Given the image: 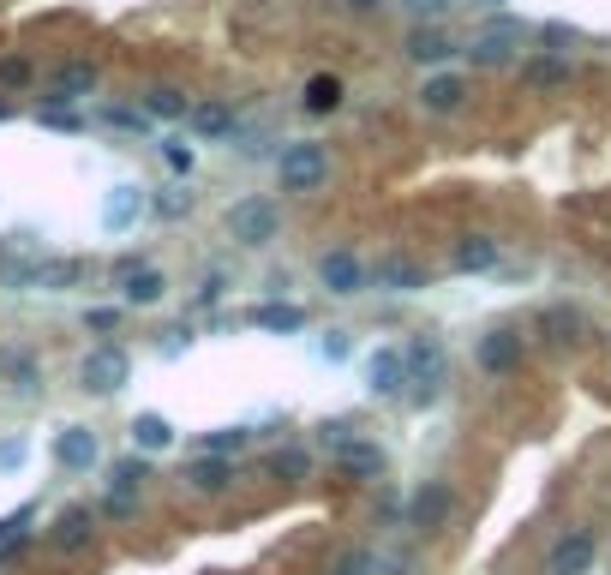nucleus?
<instances>
[{
    "label": "nucleus",
    "instance_id": "nucleus-1",
    "mask_svg": "<svg viewBox=\"0 0 611 575\" xmlns=\"http://www.w3.org/2000/svg\"><path fill=\"white\" fill-rule=\"evenodd\" d=\"M276 180H282V192H318V186L330 180V150L312 144V138L288 144V150L276 156Z\"/></svg>",
    "mask_w": 611,
    "mask_h": 575
},
{
    "label": "nucleus",
    "instance_id": "nucleus-2",
    "mask_svg": "<svg viewBox=\"0 0 611 575\" xmlns=\"http://www.w3.org/2000/svg\"><path fill=\"white\" fill-rule=\"evenodd\" d=\"M276 228H282V210L270 204V198H240V204H228V234H234V246H270L276 240Z\"/></svg>",
    "mask_w": 611,
    "mask_h": 575
},
{
    "label": "nucleus",
    "instance_id": "nucleus-3",
    "mask_svg": "<svg viewBox=\"0 0 611 575\" xmlns=\"http://www.w3.org/2000/svg\"><path fill=\"white\" fill-rule=\"evenodd\" d=\"M522 42H528V24H522V18H504V12H498V18H486V24L474 30L468 54H474V66H504V60H510V54H516Z\"/></svg>",
    "mask_w": 611,
    "mask_h": 575
},
{
    "label": "nucleus",
    "instance_id": "nucleus-4",
    "mask_svg": "<svg viewBox=\"0 0 611 575\" xmlns=\"http://www.w3.org/2000/svg\"><path fill=\"white\" fill-rule=\"evenodd\" d=\"M126 378H132V360H126V348H114V342L90 348L84 366H78V384H84L90 396H114V390H126Z\"/></svg>",
    "mask_w": 611,
    "mask_h": 575
},
{
    "label": "nucleus",
    "instance_id": "nucleus-5",
    "mask_svg": "<svg viewBox=\"0 0 611 575\" xmlns=\"http://www.w3.org/2000/svg\"><path fill=\"white\" fill-rule=\"evenodd\" d=\"M408 372H414V402L426 408V402H438V390H444V372H450V360H444V342L438 336H414V348H408Z\"/></svg>",
    "mask_w": 611,
    "mask_h": 575
},
{
    "label": "nucleus",
    "instance_id": "nucleus-6",
    "mask_svg": "<svg viewBox=\"0 0 611 575\" xmlns=\"http://www.w3.org/2000/svg\"><path fill=\"white\" fill-rule=\"evenodd\" d=\"M408 384H414V372H408V348H378V354L366 360V390H372L378 402H396Z\"/></svg>",
    "mask_w": 611,
    "mask_h": 575
},
{
    "label": "nucleus",
    "instance_id": "nucleus-7",
    "mask_svg": "<svg viewBox=\"0 0 611 575\" xmlns=\"http://www.w3.org/2000/svg\"><path fill=\"white\" fill-rule=\"evenodd\" d=\"M54 462H60L66 474H90V468L102 462L96 432H90V426H60V438H54Z\"/></svg>",
    "mask_w": 611,
    "mask_h": 575
},
{
    "label": "nucleus",
    "instance_id": "nucleus-8",
    "mask_svg": "<svg viewBox=\"0 0 611 575\" xmlns=\"http://www.w3.org/2000/svg\"><path fill=\"white\" fill-rule=\"evenodd\" d=\"M594 552H600V540H594L588 528H570V534L552 546L546 575H588V570H594Z\"/></svg>",
    "mask_w": 611,
    "mask_h": 575
},
{
    "label": "nucleus",
    "instance_id": "nucleus-9",
    "mask_svg": "<svg viewBox=\"0 0 611 575\" xmlns=\"http://www.w3.org/2000/svg\"><path fill=\"white\" fill-rule=\"evenodd\" d=\"M144 186H132V180H120V186H108V198H102V228L108 234H126V228H138V216H144Z\"/></svg>",
    "mask_w": 611,
    "mask_h": 575
},
{
    "label": "nucleus",
    "instance_id": "nucleus-10",
    "mask_svg": "<svg viewBox=\"0 0 611 575\" xmlns=\"http://www.w3.org/2000/svg\"><path fill=\"white\" fill-rule=\"evenodd\" d=\"M366 276H372V270H366L354 252H342V246L318 258V282H324L330 294H360V288H366Z\"/></svg>",
    "mask_w": 611,
    "mask_h": 575
},
{
    "label": "nucleus",
    "instance_id": "nucleus-11",
    "mask_svg": "<svg viewBox=\"0 0 611 575\" xmlns=\"http://www.w3.org/2000/svg\"><path fill=\"white\" fill-rule=\"evenodd\" d=\"M372 282H378L384 294H420V288H426V270H420L414 258H402V252H384V258L372 264Z\"/></svg>",
    "mask_w": 611,
    "mask_h": 575
},
{
    "label": "nucleus",
    "instance_id": "nucleus-12",
    "mask_svg": "<svg viewBox=\"0 0 611 575\" xmlns=\"http://www.w3.org/2000/svg\"><path fill=\"white\" fill-rule=\"evenodd\" d=\"M162 294H168V276H162V270L132 264V258L120 264V300H126V306H156Z\"/></svg>",
    "mask_w": 611,
    "mask_h": 575
},
{
    "label": "nucleus",
    "instance_id": "nucleus-13",
    "mask_svg": "<svg viewBox=\"0 0 611 575\" xmlns=\"http://www.w3.org/2000/svg\"><path fill=\"white\" fill-rule=\"evenodd\" d=\"M468 102V78L462 72H432L426 84H420V108L426 114H456Z\"/></svg>",
    "mask_w": 611,
    "mask_h": 575
},
{
    "label": "nucleus",
    "instance_id": "nucleus-14",
    "mask_svg": "<svg viewBox=\"0 0 611 575\" xmlns=\"http://www.w3.org/2000/svg\"><path fill=\"white\" fill-rule=\"evenodd\" d=\"M474 354H480V366H486V372H498V378H504V372H516V366H522V330H486Z\"/></svg>",
    "mask_w": 611,
    "mask_h": 575
},
{
    "label": "nucleus",
    "instance_id": "nucleus-15",
    "mask_svg": "<svg viewBox=\"0 0 611 575\" xmlns=\"http://www.w3.org/2000/svg\"><path fill=\"white\" fill-rule=\"evenodd\" d=\"M252 330H270V336H300V330H306V306L264 300V306H252Z\"/></svg>",
    "mask_w": 611,
    "mask_h": 575
},
{
    "label": "nucleus",
    "instance_id": "nucleus-16",
    "mask_svg": "<svg viewBox=\"0 0 611 575\" xmlns=\"http://www.w3.org/2000/svg\"><path fill=\"white\" fill-rule=\"evenodd\" d=\"M186 486L204 492V498H216V492L234 486V462L228 456H198V462H186Z\"/></svg>",
    "mask_w": 611,
    "mask_h": 575
},
{
    "label": "nucleus",
    "instance_id": "nucleus-17",
    "mask_svg": "<svg viewBox=\"0 0 611 575\" xmlns=\"http://www.w3.org/2000/svg\"><path fill=\"white\" fill-rule=\"evenodd\" d=\"M402 48H408V60H420V66H438V60H450V54H456V42H450L438 24H414Z\"/></svg>",
    "mask_w": 611,
    "mask_h": 575
},
{
    "label": "nucleus",
    "instance_id": "nucleus-18",
    "mask_svg": "<svg viewBox=\"0 0 611 575\" xmlns=\"http://www.w3.org/2000/svg\"><path fill=\"white\" fill-rule=\"evenodd\" d=\"M96 90V66H84V60H72V66H60L54 72V84H48V96L60 102V108H72L78 96H90Z\"/></svg>",
    "mask_w": 611,
    "mask_h": 575
},
{
    "label": "nucleus",
    "instance_id": "nucleus-19",
    "mask_svg": "<svg viewBox=\"0 0 611 575\" xmlns=\"http://www.w3.org/2000/svg\"><path fill=\"white\" fill-rule=\"evenodd\" d=\"M90 534H96V516H90V510H60V516H54V546H60V552H84Z\"/></svg>",
    "mask_w": 611,
    "mask_h": 575
},
{
    "label": "nucleus",
    "instance_id": "nucleus-20",
    "mask_svg": "<svg viewBox=\"0 0 611 575\" xmlns=\"http://www.w3.org/2000/svg\"><path fill=\"white\" fill-rule=\"evenodd\" d=\"M336 468L354 474V480H378V474H384V450H378L372 438H360V444H348V450L336 456Z\"/></svg>",
    "mask_w": 611,
    "mask_h": 575
},
{
    "label": "nucleus",
    "instance_id": "nucleus-21",
    "mask_svg": "<svg viewBox=\"0 0 611 575\" xmlns=\"http://www.w3.org/2000/svg\"><path fill=\"white\" fill-rule=\"evenodd\" d=\"M444 516H450V486H420L414 504H408V522L414 528H438Z\"/></svg>",
    "mask_w": 611,
    "mask_h": 575
},
{
    "label": "nucleus",
    "instance_id": "nucleus-22",
    "mask_svg": "<svg viewBox=\"0 0 611 575\" xmlns=\"http://www.w3.org/2000/svg\"><path fill=\"white\" fill-rule=\"evenodd\" d=\"M144 114L150 120H192V102H186V90L156 84V90H144Z\"/></svg>",
    "mask_w": 611,
    "mask_h": 575
},
{
    "label": "nucleus",
    "instance_id": "nucleus-23",
    "mask_svg": "<svg viewBox=\"0 0 611 575\" xmlns=\"http://www.w3.org/2000/svg\"><path fill=\"white\" fill-rule=\"evenodd\" d=\"M192 132L198 138H228L234 132V108L228 102H192Z\"/></svg>",
    "mask_w": 611,
    "mask_h": 575
},
{
    "label": "nucleus",
    "instance_id": "nucleus-24",
    "mask_svg": "<svg viewBox=\"0 0 611 575\" xmlns=\"http://www.w3.org/2000/svg\"><path fill=\"white\" fill-rule=\"evenodd\" d=\"M492 264H498V240H492V234L456 240V270H492Z\"/></svg>",
    "mask_w": 611,
    "mask_h": 575
},
{
    "label": "nucleus",
    "instance_id": "nucleus-25",
    "mask_svg": "<svg viewBox=\"0 0 611 575\" xmlns=\"http://www.w3.org/2000/svg\"><path fill=\"white\" fill-rule=\"evenodd\" d=\"M336 108H342V78L336 72H318L306 84V114H336Z\"/></svg>",
    "mask_w": 611,
    "mask_h": 575
},
{
    "label": "nucleus",
    "instance_id": "nucleus-26",
    "mask_svg": "<svg viewBox=\"0 0 611 575\" xmlns=\"http://www.w3.org/2000/svg\"><path fill=\"white\" fill-rule=\"evenodd\" d=\"M78 276H84V270H78L72 258H48V264H30V288H48V294H54V288H72Z\"/></svg>",
    "mask_w": 611,
    "mask_h": 575
},
{
    "label": "nucleus",
    "instance_id": "nucleus-27",
    "mask_svg": "<svg viewBox=\"0 0 611 575\" xmlns=\"http://www.w3.org/2000/svg\"><path fill=\"white\" fill-rule=\"evenodd\" d=\"M132 444L156 456V450H168V444H174V426H168L162 414H138V420H132Z\"/></svg>",
    "mask_w": 611,
    "mask_h": 575
},
{
    "label": "nucleus",
    "instance_id": "nucleus-28",
    "mask_svg": "<svg viewBox=\"0 0 611 575\" xmlns=\"http://www.w3.org/2000/svg\"><path fill=\"white\" fill-rule=\"evenodd\" d=\"M522 78H528V84H570V60L534 54V60H522Z\"/></svg>",
    "mask_w": 611,
    "mask_h": 575
},
{
    "label": "nucleus",
    "instance_id": "nucleus-29",
    "mask_svg": "<svg viewBox=\"0 0 611 575\" xmlns=\"http://www.w3.org/2000/svg\"><path fill=\"white\" fill-rule=\"evenodd\" d=\"M150 480V468L138 462V456H126V462H114L108 468V492H120V498H138V486Z\"/></svg>",
    "mask_w": 611,
    "mask_h": 575
},
{
    "label": "nucleus",
    "instance_id": "nucleus-30",
    "mask_svg": "<svg viewBox=\"0 0 611 575\" xmlns=\"http://www.w3.org/2000/svg\"><path fill=\"white\" fill-rule=\"evenodd\" d=\"M318 444H324L330 456H342L348 444H360V426H354V420H324V426H318Z\"/></svg>",
    "mask_w": 611,
    "mask_h": 575
},
{
    "label": "nucleus",
    "instance_id": "nucleus-31",
    "mask_svg": "<svg viewBox=\"0 0 611 575\" xmlns=\"http://www.w3.org/2000/svg\"><path fill=\"white\" fill-rule=\"evenodd\" d=\"M234 450H246V426H216V432H204V456H234Z\"/></svg>",
    "mask_w": 611,
    "mask_h": 575
},
{
    "label": "nucleus",
    "instance_id": "nucleus-32",
    "mask_svg": "<svg viewBox=\"0 0 611 575\" xmlns=\"http://www.w3.org/2000/svg\"><path fill=\"white\" fill-rule=\"evenodd\" d=\"M270 468H276L282 480H306V474H312V456L288 444V450H276V456H270Z\"/></svg>",
    "mask_w": 611,
    "mask_h": 575
},
{
    "label": "nucleus",
    "instance_id": "nucleus-33",
    "mask_svg": "<svg viewBox=\"0 0 611 575\" xmlns=\"http://www.w3.org/2000/svg\"><path fill=\"white\" fill-rule=\"evenodd\" d=\"M156 216H168V222H180L186 210H192V192L186 186H168V192H156V204H150Z\"/></svg>",
    "mask_w": 611,
    "mask_h": 575
},
{
    "label": "nucleus",
    "instance_id": "nucleus-34",
    "mask_svg": "<svg viewBox=\"0 0 611 575\" xmlns=\"http://www.w3.org/2000/svg\"><path fill=\"white\" fill-rule=\"evenodd\" d=\"M312 354L336 366V360H348V354H354V342H348V330H330V336H318V342H312Z\"/></svg>",
    "mask_w": 611,
    "mask_h": 575
},
{
    "label": "nucleus",
    "instance_id": "nucleus-35",
    "mask_svg": "<svg viewBox=\"0 0 611 575\" xmlns=\"http://www.w3.org/2000/svg\"><path fill=\"white\" fill-rule=\"evenodd\" d=\"M102 120H108V126H120V132H144V126H150V114H144V108H102Z\"/></svg>",
    "mask_w": 611,
    "mask_h": 575
},
{
    "label": "nucleus",
    "instance_id": "nucleus-36",
    "mask_svg": "<svg viewBox=\"0 0 611 575\" xmlns=\"http://www.w3.org/2000/svg\"><path fill=\"white\" fill-rule=\"evenodd\" d=\"M162 162H168V168H174V174H180V180H186V174H192V162H198V156H192V144H180V138H168V144H162Z\"/></svg>",
    "mask_w": 611,
    "mask_h": 575
},
{
    "label": "nucleus",
    "instance_id": "nucleus-37",
    "mask_svg": "<svg viewBox=\"0 0 611 575\" xmlns=\"http://www.w3.org/2000/svg\"><path fill=\"white\" fill-rule=\"evenodd\" d=\"M30 516H36V510H12V516H0V558H6V546H12V540H24Z\"/></svg>",
    "mask_w": 611,
    "mask_h": 575
},
{
    "label": "nucleus",
    "instance_id": "nucleus-38",
    "mask_svg": "<svg viewBox=\"0 0 611 575\" xmlns=\"http://www.w3.org/2000/svg\"><path fill=\"white\" fill-rule=\"evenodd\" d=\"M42 126H48V132H78L84 120H78L72 108H60V102H48V108H42Z\"/></svg>",
    "mask_w": 611,
    "mask_h": 575
},
{
    "label": "nucleus",
    "instance_id": "nucleus-39",
    "mask_svg": "<svg viewBox=\"0 0 611 575\" xmlns=\"http://www.w3.org/2000/svg\"><path fill=\"white\" fill-rule=\"evenodd\" d=\"M540 324H546V330H558V336H564V342H570V336H576V330H582V318H576V312H570V306H552V312H546V318H540Z\"/></svg>",
    "mask_w": 611,
    "mask_h": 575
},
{
    "label": "nucleus",
    "instance_id": "nucleus-40",
    "mask_svg": "<svg viewBox=\"0 0 611 575\" xmlns=\"http://www.w3.org/2000/svg\"><path fill=\"white\" fill-rule=\"evenodd\" d=\"M114 324H120V306H90L84 312V330H96V336H108Z\"/></svg>",
    "mask_w": 611,
    "mask_h": 575
},
{
    "label": "nucleus",
    "instance_id": "nucleus-41",
    "mask_svg": "<svg viewBox=\"0 0 611 575\" xmlns=\"http://www.w3.org/2000/svg\"><path fill=\"white\" fill-rule=\"evenodd\" d=\"M24 456H30V444H24V438H0V474L24 468Z\"/></svg>",
    "mask_w": 611,
    "mask_h": 575
},
{
    "label": "nucleus",
    "instance_id": "nucleus-42",
    "mask_svg": "<svg viewBox=\"0 0 611 575\" xmlns=\"http://www.w3.org/2000/svg\"><path fill=\"white\" fill-rule=\"evenodd\" d=\"M6 372H12V390H24V396L36 390V360H12Z\"/></svg>",
    "mask_w": 611,
    "mask_h": 575
},
{
    "label": "nucleus",
    "instance_id": "nucleus-43",
    "mask_svg": "<svg viewBox=\"0 0 611 575\" xmlns=\"http://www.w3.org/2000/svg\"><path fill=\"white\" fill-rule=\"evenodd\" d=\"M540 42H552V48H570V42H576V30L552 18V24H540Z\"/></svg>",
    "mask_w": 611,
    "mask_h": 575
},
{
    "label": "nucleus",
    "instance_id": "nucleus-44",
    "mask_svg": "<svg viewBox=\"0 0 611 575\" xmlns=\"http://www.w3.org/2000/svg\"><path fill=\"white\" fill-rule=\"evenodd\" d=\"M222 288H228V276H222V270H210V276H204V288H198V306H216V300H222Z\"/></svg>",
    "mask_w": 611,
    "mask_h": 575
},
{
    "label": "nucleus",
    "instance_id": "nucleus-45",
    "mask_svg": "<svg viewBox=\"0 0 611 575\" xmlns=\"http://www.w3.org/2000/svg\"><path fill=\"white\" fill-rule=\"evenodd\" d=\"M0 84H30V60H0Z\"/></svg>",
    "mask_w": 611,
    "mask_h": 575
},
{
    "label": "nucleus",
    "instance_id": "nucleus-46",
    "mask_svg": "<svg viewBox=\"0 0 611 575\" xmlns=\"http://www.w3.org/2000/svg\"><path fill=\"white\" fill-rule=\"evenodd\" d=\"M102 510H108V516H132V510H138V498H120V492H108V498H102Z\"/></svg>",
    "mask_w": 611,
    "mask_h": 575
},
{
    "label": "nucleus",
    "instance_id": "nucleus-47",
    "mask_svg": "<svg viewBox=\"0 0 611 575\" xmlns=\"http://www.w3.org/2000/svg\"><path fill=\"white\" fill-rule=\"evenodd\" d=\"M408 6H414L420 18H444V12H450V0H408Z\"/></svg>",
    "mask_w": 611,
    "mask_h": 575
},
{
    "label": "nucleus",
    "instance_id": "nucleus-48",
    "mask_svg": "<svg viewBox=\"0 0 611 575\" xmlns=\"http://www.w3.org/2000/svg\"><path fill=\"white\" fill-rule=\"evenodd\" d=\"M342 6H354V12H378L384 0H342Z\"/></svg>",
    "mask_w": 611,
    "mask_h": 575
},
{
    "label": "nucleus",
    "instance_id": "nucleus-49",
    "mask_svg": "<svg viewBox=\"0 0 611 575\" xmlns=\"http://www.w3.org/2000/svg\"><path fill=\"white\" fill-rule=\"evenodd\" d=\"M6 114H12V102H0V120H6Z\"/></svg>",
    "mask_w": 611,
    "mask_h": 575
},
{
    "label": "nucleus",
    "instance_id": "nucleus-50",
    "mask_svg": "<svg viewBox=\"0 0 611 575\" xmlns=\"http://www.w3.org/2000/svg\"><path fill=\"white\" fill-rule=\"evenodd\" d=\"M480 6H504V0H480Z\"/></svg>",
    "mask_w": 611,
    "mask_h": 575
}]
</instances>
